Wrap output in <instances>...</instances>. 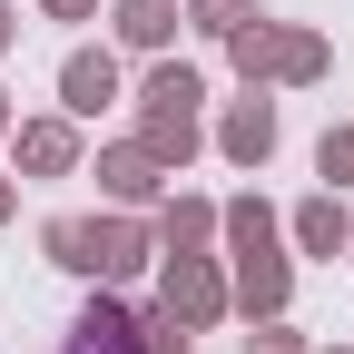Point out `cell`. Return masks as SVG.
<instances>
[{
    "label": "cell",
    "mask_w": 354,
    "mask_h": 354,
    "mask_svg": "<svg viewBox=\"0 0 354 354\" xmlns=\"http://www.w3.org/2000/svg\"><path fill=\"white\" fill-rule=\"evenodd\" d=\"M187 20H197V30H216V39H236V30L256 20V0H187Z\"/></svg>",
    "instance_id": "obj_15"
},
{
    "label": "cell",
    "mask_w": 354,
    "mask_h": 354,
    "mask_svg": "<svg viewBox=\"0 0 354 354\" xmlns=\"http://www.w3.org/2000/svg\"><path fill=\"white\" fill-rule=\"evenodd\" d=\"M138 148H148L158 167H187V158H197V109H148Z\"/></svg>",
    "instance_id": "obj_11"
},
{
    "label": "cell",
    "mask_w": 354,
    "mask_h": 354,
    "mask_svg": "<svg viewBox=\"0 0 354 354\" xmlns=\"http://www.w3.org/2000/svg\"><path fill=\"white\" fill-rule=\"evenodd\" d=\"M344 256H354V246H344Z\"/></svg>",
    "instance_id": "obj_23"
},
{
    "label": "cell",
    "mask_w": 354,
    "mask_h": 354,
    "mask_svg": "<svg viewBox=\"0 0 354 354\" xmlns=\"http://www.w3.org/2000/svg\"><path fill=\"white\" fill-rule=\"evenodd\" d=\"M158 305L177 325H216V315H227V276H216L207 256H167V295Z\"/></svg>",
    "instance_id": "obj_4"
},
{
    "label": "cell",
    "mask_w": 354,
    "mask_h": 354,
    "mask_svg": "<svg viewBox=\"0 0 354 354\" xmlns=\"http://www.w3.org/2000/svg\"><path fill=\"white\" fill-rule=\"evenodd\" d=\"M295 246H305V256H344V246H354V216L335 207V187L295 207Z\"/></svg>",
    "instance_id": "obj_10"
},
{
    "label": "cell",
    "mask_w": 354,
    "mask_h": 354,
    "mask_svg": "<svg viewBox=\"0 0 354 354\" xmlns=\"http://www.w3.org/2000/svg\"><path fill=\"white\" fill-rule=\"evenodd\" d=\"M246 354H305V335H286V325H276V315H266V325H256V335H246Z\"/></svg>",
    "instance_id": "obj_18"
},
{
    "label": "cell",
    "mask_w": 354,
    "mask_h": 354,
    "mask_svg": "<svg viewBox=\"0 0 354 354\" xmlns=\"http://www.w3.org/2000/svg\"><path fill=\"white\" fill-rule=\"evenodd\" d=\"M39 10H50V20H88L99 0H39Z\"/></svg>",
    "instance_id": "obj_19"
},
{
    "label": "cell",
    "mask_w": 354,
    "mask_h": 354,
    "mask_svg": "<svg viewBox=\"0 0 354 354\" xmlns=\"http://www.w3.org/2000/svg\"><path fill=\"white\" fill-rule=\"evenodd\" d=\"M216 148H227L236 167H266V158H276V99H266V88H246V99L227 109V128H216Z\"/></svg>",
    "instance_id": "obj_5"
},
{
    "label": "cell",
    "mask_w": 354,
    "mask_h": 354,
    "mask_svg": "<svg viewBox=\"0 0 354 354\" xmlns=\"http://www.w3.org/2000/svg\"><path fill=\"white\" fill-rule=\"evenodd\" d=\"M20 167H30V177H69V167H79L69 118H20Z\"/></svg>",
    "instance_id": "obj_8"
},
{
    "label": "cell",
    "mask_w": 354,
    "mask_h": 354,
    "mask_svg": "<svg viewBox=\"0 0 354 354\" xmlns=\"http://www.w3.org/2000/svg\"><path fill=\"white\" fill-rule=\"evenodd\" d=\"M138 335H148V354H197V344H187V335H197V325H177V315H167V305H158V315H148V325H138Z\"/></svg>",
    "instance_id": "obj_17"
},
{
    "label": "cell",
    "mask_w": 354,
    "mask_h": 354,
    "mask_svg": "<svg viewBox=\"0 0 354 354\" xmlns=\"http://www.w3.org/2000/svg\"><path fill=\"white\" fill-rule=\"evenodd\" d=\"M138 99H148V109H197V99H207V79H197V69H177V59H158Z\"/></svg>",
    "instance_id": "obj_14"
},
{
    "label": "cell",
    "mask_w": 354,
    "mask_h": 354,
    "mask_svg": "<svg viewBox=\"0 0 354 354\" xmlns=\"http://www.w3.org/2000/svg\"><path fill=\"white\" fill-rule=\"evenodd\" d=\"M0 138H10V99H0Z\"/></svg>",
    "instance_id": "obj_22"
},
{
    "label": "cell",
    "mask_w": 354,
    "mask_h": 354,
    "mask_svg": "<svg viewBox=\"0 0 354 354\" xmlns=\"http://www.w3.org/2000/svg\"><path fill=\"white\" fill-rule=\"evenodd\" d=\"M69 354H148V335H138V315H128V305H88V315L69 325Z\"/></svg>",
    "instance_id": "obj_7"
},
{
    "label": "cell",
    "mask_w": 354,
    "mask_h": 354,
    "mask_svg": "<svg viewBox=\"0 0 354 354\" xmlns=\"http://www.w3.org/2000/svg\"><path fill=\"white\" fill-rule=\"evenodd\" d=\"M59 99H69V118H99V109L118 99V59H109V50H69V59H59Z\"/></svg>",
    "instance_id": "obj_6"
},
{
    "label": "cell",
    "mask_w": 354,
    "mask_h": 354,
    "mask_svg": "<svg viewBox=\"0 0 354 354\" xmlns=\"http://www.w3.org/2000/svg\"><path fill=\"white\" fill-rule=\"evenodd\" d=\"M315 167L335 177V187H354V128H325V148H315Z\"/></svg>",
    "instance_id": "obj_16"
},
{
    "label": "cell",
    "mask_w": 354,
    "mask_h": 354,
    "mask_svg": "<svg viewBox=\"0 0 354 354\" xmlns=\"http://www.w3.org/2000/svg\"><path fill=\"white\" fill-rule=\"evenodd\" d=\"M158 177H167V167H158L148 148H109V158H99V187H109L118 207H148V197H158Z\"/></svg>",
    "instance_id": "obj_9"
},
{
    "label": "cell",
    "mask_w": 354,
    "mask_h": 354,
    "mask_svg": "<svg viewBox=\"0 0 354 354\" xmlns=\"http://www.w3.org/2000/svg\"><path fill=\"white\" fill-rule=\"evenodd\" d=\"M118 39L128 50H167L177 39V0H118Z\"/></svg>",
    "instance_id": "obj_12"
},
{
    "label": "cell",
    "mask_w": 354,
    "mask_h": 354,
    "mask_svg": "<svg viewBox=\"0 0 354 354\" xmlns=\"http://www.w3.org/2000/svg\"><path fill=\"white\" fill-rule=\"evenodd\" d=\"M216 227H227V246H236V305H246V315H286L295 266L276 256V207H266V197H236Z\"/></svg>",
    "instance_id": "obj_1"
},
{
    "label": "cell",
    "mask_w": 354,
    "mask_h": 354,
    "mask_svg": "<svg viewBox=\"0 0 354 354\" xmlns=\"http://www.w3.org/2000/svg\"><path fill=\"white\" fill-rule=\"evenodd\" d=\"M0 216H10V177H0Z\"/></svg>",
    "instance_id": "obj_21"
},
{
    "label": "cell",
    "mask_w": 354,
    "mask_h": 354,
    "mask_svg": "<svg viewBox=\"0 0 354 354\" xmlns=\"http://www.w3.org/2000/svg\"><path fill=\"white\" fill-rule=\"evenodd\" d=\"M158 236H167V256H197V246L216 236V207H207V197H177V207L158 216Z\"/></svg>",
    "instance_id": "obj_13"
},
{
    "label": "cell",
    "mask_w": 354,
    "mask_h": 354,
    "mask_svg": "<svg viewBox=\"0 0 354 354\" xmlns=\"http://www.w3.org/2000/svg\"><path fill=\"white\" fill-rule=\"evenodd\" d=\"M236 69H246V88H266V79H325V39L315 30H276V20H246L236 39Z\"/></svg>",
    "instance_id": "obj_3"
},
{
    "label": "cell",
    "mask_w": 354,
    "mask_h": 354,
    "mask_svg": "<svg viewBox=\"0 0 354 354\" xmlns=\"http://www.w3.org/2000/svg\"><path fill=\"white\" fill-rule=\"evenodd\" d=\"M39 246H50V266H69V276H138L148 266V227L138 216H50Z\"/></svg>",
    "instance_id": "obj_2"
},
{
    "label": "cell",
    "mask_w": 354,
    "mask_h": 354,
    "mask_svg": "<svg viewBox=\"0 0 354 354\" xmlns=\"http://www.w3.org/2000/svg\"><path fill=\"white\" fill-rule=\"evenodd\" d=\"M10 30H20V20H10V0H0V50H10Z\"/></svg>",
    "instance_id": "obj_20"
}]
</instances>
